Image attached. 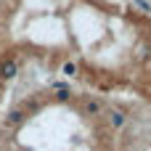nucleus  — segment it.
Segmentation results:
<instances>
[{
	"mask_svg": "<svg viewBox=\"0 0 151 151\" xmlns=\"http://www.w3.org/2000/svg\"><path fill=\"white\" fill-rule=\"evenodd\" d=\"M27 117H29V114H27V109H24V106H13V109L5 114V119H3V127H16V125H21Z\"/></svg>",
	"mask_w": 151,
	"mask_h": 151,
	"instance_id": "f257e3e1",
	"label": "nucleus"
},
{
	"mask_svg": "<svg viewBox=\"0 0 151 151\" xmlns=\"http://www.w3.org/2000/svg\"><path fill=\"white\" fill-rule=\"evenodd\" d=\"M101 111H104V104H101V101H96V98H90V101L85 104V114H88V117H98Z\"/></svg>",
	"mask_w": 151,
	"mask_h": 151,
	"instance_id": "20e7f679",
	"label": "nucleus"
},
{
	"mask_svg": "<svg viewBox=\"0 0 151 151\" xmlns=\"http://www.w3.org/2000/svg\"><path fill=\"white\" fill-rule=\"evenodd\" d=\"M16 72H19V64H16L13 58H8V61L0 64V80H13Z\"/></svg>",
	"mask_w": 151,
	"mask_h": 151,
	"instance_id": "7ed1b4c3",
	"label": "nucleus"
},
{
	"mask_svg": "<svg viewBox=\"0 0 151 151\" xmlns=\"http://www.w3.org/2000/svg\"><path fill=\"white\" fill-rule=\"evenodd\" d=\"M109 125H111L114 130H122V127L127 125V114H125L122 109H111V111H109Z\"/></svg>",
	"mask_w": 151,
	"mask_h": 151,
	"instance_id": "f03ea898",
	"label": "nucleus"
},
{
	"mask_svg": "<svg viewBox=\"0 0 151 151\" xmlns=\"http://www.w3.org/2000/svg\"><path fill=\"white\" fill-rule=\"evenodd\" d=\"M72 96H74V93H72V88H58V90H56V96H53V98H56V101H58V104H66V101H69V98H72Z\"/></svg>",
	"mask_w": 151,
	"mask_h": 151,
	"instance_id": "39448f33",
	"label": "nucleus"
},
{
	"mask_svg": "<svg viewBox=\"0 0 151 151\" xmlns=\"http://www.w3.org/2000/svg\"><path fill=\"white\" fill-rule=\"evenodd\" d=\"M61 74H66V77H74V74H77V64H74V61H66V64L61 66Z\"/></svg>",
	"mask_w": 151,
	"mask_h": 151,
	"instance_id": "423d86ee",
	"label": "nucleus"
}]
</instances>
